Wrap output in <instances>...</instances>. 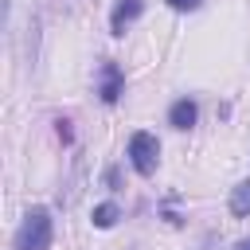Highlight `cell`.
<instances>
[{
  "instance_id": "cell-3",
  "label": "cell",
  "mask_w": 250,
  "mask_h": 250,
  "mask_svg": "<svg viewBox=\"0 0 250 250\" xmlns=\"http://www.w3.org/2000/svg\"><path fill=\"white\" fill-rule=\"evenodd\" d=\"M141 12H145V0H117V8H113V16H109L113 35H125V27H129Z\"/></svg>"
},
{
  "instance_id": "cell-7",
  "label": "cell",
  "mask_w": 250,
  "mask_h": 250,
  "mask_svg": "<svg viewBox=\"0 0 250 250\" xmlns=\"http://www.w3.org/2000/svg\"><path fill=\"white\" fill-rule=\"evenodd\" d=\"M117 215H121V211H117V203H98L90 219H94V227H102V230H105V227H113V223H117Z\"/></svg>"
},
{
  "instance_id": "cell-4",
  "label": "cell",
  "mask_w": 250,
  "mask_h": 250,
  "mask_svg": "<svg viewBox=\"0 0 250 250\" xmlns=\"http://www.w3.org/2000/svg\"><path fill=\"white\" fill-rule=\"evenodd\" d=\"M121 86H125V78H121V70H117V62H102V102L105 105H113L117 98H121Z\"/></svg>"
},
{
  "instance_id": "cell-1",
  "label": "cell",
  "mask_w": 250,
  "mask_h": 250,
  "mask_svg": "<svg viewBox=\"0 0 250 250\" xmlns=\"http://www.w3.org/2000/svg\"><path fill=\"white\" fill-rule=\"evenodd\" d=\"M51 246V211L31 207L16 230V250H47Z\"/></svg>"
},
{
  "instance_id": "cell-8",
  "label": "cell",
  "mask_w": 250,
  "mask_h": 250,
  "mask_svg": "<svg viewBox=\"0 0 250 250\" xmlns=\"http://www.w3.org/2000/svg\"><path fill=\"white\" fill-rule=\"evenodd\" d=\"M203 0H168V8H176V12H195Z\"/></svg>"
},
{
  "instance_id": "cell-6",
  "label": "cell",
  "mask_w": 250,
  "mask_h": 250,
  "mask_svg": "<svg viewBox=\"0 0 250 250\" xmlns=\"http://www.w3.org/2000/svg\"><path fill=\"white\" fill-rule=\"evenodd\" d=\"M230 215H238V219L250 215V180H242V184L230 191Z\"/></svg>"
},
{
  "instance_id": "cell-5",
  "label": "cell",
  "mask_w": 250,
  "mask_h": 250,
  "mask_svg": "<svg viewBox=\"0 0 250 250\" xmlns=\"http://www.w3.org/2000/svg\"><path fill=\"white\" fill-rule=\"evenodd\" d=\"M195 117H199V109H195V102H188V98L172 102V109H168V125H172V129H191Z\"/></svg>"
},
{
  "instance_id": "cell-2",
  "label": "cell",
  "mask_w": 250,
  "mask_h": 250,
  "mask_svg": "<svg viewBox=\"0 0 250 250\" xmlns=\"http://www.w3.org/2000/svg\"><path fill=\"white\" fill-rule=\"evenodd\" d=\"M129 160H133V168H137L141 176H152L156 164H160V145H156V137H152V133H133V137H129Z\"/></svg>"
},
{
  "instance_id": "cell-9",
  "label": "cell",
  "mask_w": 250,
  "mask_h": 250,
  "mask_svg": "<svg viewBox=\"0 0 250 250\" xmlns=\"http://www.w3.org/2000/svg\"><path fill=\"white\" fill-rule=\"evenodd\" d=\"M234 250H250V238H242V242H238V246H234Z\"/></svg>"
}]
</instances>
